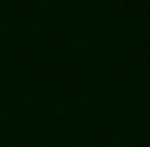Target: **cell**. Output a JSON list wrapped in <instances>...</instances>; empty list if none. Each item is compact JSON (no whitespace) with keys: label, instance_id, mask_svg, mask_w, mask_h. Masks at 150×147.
Instances as JSON below:
<instances>
[]
</instances>
